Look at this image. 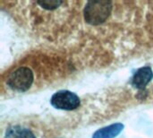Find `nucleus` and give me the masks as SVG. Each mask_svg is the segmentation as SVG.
<instances>
[{
  "mask_svg": "<svg viewBox=\"0 0 153 138\" xmlns=\"http://www.w3.org/2000/svg\"><path fill=\"white\" fill-rule=\"evenodd\" d=\"M51 105L57 110H73L80 106L79 97L70 91H59L56 92L51 100Z\"/></svg>",
  "mask_w": 153,
  "mask_h": 138,
  "instance_id": "7ed1b4c3",
  "label": "nucleus"
},
{
  "mask_svg": "<svg viewBox=\"0 0 153 138\" xmlns=\"http://www.w3.org/2000/svg\"><path fill=\"white\" fill-rule=\"evenodd\" d=\"M42 8L47 10H54L59 7L63 2L60 0H40L37 2Z\"/></svg>",
  "mask_w": 153,
  "mask_h": 138,
  "instance_id": "0eeeda50",
  "label": "nucleus"
},
{
  "mask_svg": "<svg viewBox=\"0 0 153 138\" xmlns=\"http://www.w3.org/2000/svg\"><path fill=\"white\" fill-rule=\"evenodd\" d=\"M152 78L153 72L152 68L150 66H144L135 73L133 79V84L137 89H144Z\"/></svg>",
  "mask_w": 153,
  "mask_h": 138,
  "instance_id": "20e7f679",
  "label": "nucleus"
},
{
  "mask_svg": "<svg viewBox=\"0 0 153 138\" xmlns=\"http://www.w3.org/2000/svg\"><path fill=\"white\" fill-rule=\"evenodd\" d=\"M112 2L107 0L89 1L84 8V19L91 25L103 23L110 15Z\"/></svg>",
  "mask_w": 153,
  "mask_h": 138,
  "instance_id": "f257e3e1",
  "label": "nucleus"
},
{
  "mask_svg": "<svg viewBox=\"0 0 153 138\" xmlns=\"http://www.w3.org/2000/svg\"><path fill=\"white\" fill-rule=\"evenodd\" d=\"M33 73L28 67H20L13 72L7 79V85L17 92H26L33 83Z\"/></svg>",
  "mask_w": 153,
  "mask_h": 138,
  "instance_id": "f03ea898",
  "label": "nucleus"
},
{
  "mask_svg": "<svg viewBox=\"0 0 153 138\" xmlns=\"http://www.w3.org/2000/svg\"><path fill=\"white\" fill-rule=\"evenodd\" d=\"M5 138H36V137L26 128L22 126H13L6 130Z\"/></svg>",
  "mask_w": 153,
  "mask_h": 138,
  "instance_id": "423d86ee",
  "label": "nucleus"
},
{
  "mask_svg": "<svg viewBox=\"0 0 153 138\" xmlns=\"http://www.w3.org/2000/svg\"><path fill=\"white\" fill-rule=\"evenodd\" d=\"M124 129V125L121 123H116L108 127L103 128L96 131L92 138H115L117 137Z\"/></svg>",
  "mask_w": 153,
  "mask_h": 138,
  "instance_id": "39448f33",
  "label": "nucleus"
}]
</instances>
